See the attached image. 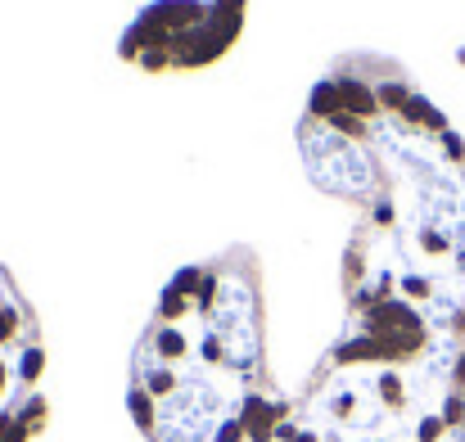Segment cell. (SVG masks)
Listing matches in <instances>:
<instances>
[{
	"instance_id": "cell-3",
	"label": "cell",
	"mask_w": 465,
	"mask_h": 442,
	"mask_svg": "<svg viewBox=\"0 0 465 442\" xmlns=\"http://www.w3.org/2000/svg\"><path fill=\"white\" fill-rule=\"evenodd\" d=\"M272 442H465V334L343 320Z\"/></svg>"
},
{
	"instance_id": "cell-1",
	"label": "cell",
	"mask_w": 465,
	"mask_h": 442,
	"mask_svg": "<svg viewBox=\"0 0 465 442\" xmlns=\"http://www.w3.org/2000/svg\"><path fill=\"white\" fill-rule=\"evenodd\" d=\"M299 149L312 185L348 199V320L465 334V145L384 54H343L316 82Z\"/></svg>"
},
{
	"instance_id": "cell-2",
	"label": "cell",
	"mask_w": 465,
	"mask_h": 442,
	"mask_svg": "<svg viewBox=\"0 0 465 442\" xmlns=\"http://www.w3.org/2000/svg\"><path fill=\"white\" fill-rule=\"evenodd\" d=\"M127 407L145 442H272L290 398L267 370L253 249L172 276L136 343Z\"/></svg>"
},
{
	"instance_id": "cell-4",
	"label": "cell",
	"mask_w": 465,
	"mask_h": 442,
	"mask_svg": "<svg viewBox=\"0 0 465 442\" xmlns=\"http://www.w3.org/2000/svg\"><path fill=\"white\" fill-rule=\"evenodd\" d=\"M244 0H154L123 36V59L150 73L203 68L240 36Z\"/></svg>"
},
{
	"instance_id": "cell-5",
	"label": "cell",
	"mask_w": 465,
	"mask_h": 442,
	"mask_svg": "<svg viewBox=\"0 0 465 442\" xmlns=\"http://www.w3.org/2000/svg\"><path fill=\"white\" fill-rule=\"evenodd\" d=\"M45 339L32 302L0 267V442H32L45 429Z\"/></svg>"
}]
</instances>
